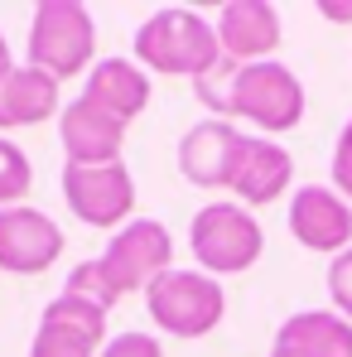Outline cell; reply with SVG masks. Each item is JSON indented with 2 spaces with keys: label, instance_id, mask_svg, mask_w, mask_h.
<instances>
[{
  "label": "cell",
  "instance_id": "1",
  "mask_svg": "<svg viewBox=\"0 0 352 357\" xmlns=\"http://www.w3.org/2000/svg\"><path fill=\"white\" fill-rule=\"evenodd\" d=\"M198 102L222 121H251L266 135H280L304 121V82L285 63H222L213 77L198 82Z\"/></svg>",
  "mask_w": 352,
  "mask_h": 357
},
{
  "label": "cell",
  "instance_id": "2",
  "mask_svg": "<svg viewBox=\"0 0 352 357\" xmlns=\"http://www.w3.org/2000/svg\"><path fill=\"white\" fill-rule=\"evenodd\" d=\"M135 63L160 73V77H213L222 68V44H217V24L203 20L198 10H155L140 29H135Z\"/></svg>",
  "mask_w": 352,
  "mask_h": 357
},
{
  "label": "cell",
  "instance_id": "3",
  "mask_svg": "<svg viewBox=\"0 0 352 357\" xmlns=\"http://www.w3.org/2000/svg\"><path fill=\"white\" fill-rule=\"evenodd\" d=\"M97 49V24L82 0H39L29 20V68L49 73L54 82L82 73Z\"/></svg>",
  "mask_w": 352,
  "mask_h": 357
},
{
  "label": "cell",
  "instance_id": "4",
  "mask_svg": "<svg viewBox=\"0 0 352 357\" xmlns=\"http://www.w3.org/2000/svg\"><path fill=\"white\" fill-rule=\"evenodd\" d=\"M145 309L174 338H208L222 324L227 295H222V285L208 271H178L174 266V271H164L145 290Z\"/></svg>",
  "mask_w": 352,
  "mask_h": 357
},
{
  "label": "cell",
  "instance_id": "5",
  "mask_svg": "<svg viewBox=\"0 0 352 357\" xmlns=\"http://www.w3.org/2000/svg\"><path fill=\"white\" fill-rule=\"evenodd\" d=\"M188 246L208 275H241L261 261L266 237H261V222L251 218V208L208 203V208H198V218L188 227Z\"/></svg>",
  "mask_w": 352,
  "mask_h": 357
},
{
  "label": "cell",
  "instance_id": "6",
  "mask_svg": "<svg viewBox=\"0 0 352 357\" xmlns=\"http://www.w3.org/2000/svg\"><path fill=\"white\" fill-rule=\"evenodd\" d=\"M107 280L116 285V295L125 299L130 290H150L164 271H174V241H169V227L155 222V218H135L125 222L112 246L97 256Z\"/></svg>",
  "mask_w": 352,
  "mask_h": 357
},
{
  "label": "cell",
  "instance_id": "7",
  "mask_svg": "<svg viewBox=\"0 0 352 357\" xmlns=\"http://www.w3.org/2000/svg\"><path fill=\"white\" fill-rule=\"evenodd\" d=\"M59 183L63 203L87 227H116L135 208V178L121 160H112V165H63Z\"/></svg>",
  "mask_w": 352,
  "mask_h": 357
},
{
  "label": "cell",
  "instance_id": "8",
  "mask_svg": "<svg viewBox=\"0 0 352 357\" xmlns=\"http://www.w3.org/2000/svg\"><path fill=\"white\" fill-rule=\"evenodd\" d=\"M102 348H107V309L63 290L44 304L29 357H102Z\"/></svg>",
  "mask_w": 352,
  "mask_h": 357
},
{
  "label": "cell",
  "instance_id": "9",
  "mask_svg": "<svg viewBox=\"0 0 352 357\" xmlns=\"http://www.w3.org/2000/svg\"><path fill=\"white\" fill-rule=\"evenodd\" d=\"M63 256V227L39 208H0V271L44 275Z\"/></svg>",
  "mask_w": 352,
  "mask_h": 357
},
{
  "label": "cell",
  "instance_id": "10",
  "mask_svg": "<svg viewBox=\"0 0 352 357\" xmlns=\"http://www.w3.org/2000/svg\"><path fill=\"white\" fill-rule=\"evenodd\" d=\"M290 237L309 251L343 256L352 246V203L328 183H304L290 198Z\"/></svg>",
  "mask_w": 352,
  "mask_h": 357
},
{
  "label": "cell",
  "instance_id": "11",
  "mask_svg": "<svg viewBox=\"0 0 352 357\" xmlns=\"http://www.w3.org/2000/svg\"><path fill=\"white\" fill-rule=\"evenodd\" d=\"M241 140H246V130L222 116H208L198 126H188L183 140H178V174L188 183H198V188H227Z\"/></svg>",
  "mask_w": 352,
  "mask_h": 357
},
{
  "label": "cell",
  "instance_id": "12",
  "mask_svg": "<svg viewBox=\"0 0 352 357\" xmlns=\"http://www.w3.org/2000/svg\"><path fill=\"white\" fill-rule=\"evenodd\" d=\"M222 63H266L280 49V10L270 0H227L217 15Z\"/></svg>",
  "mask_w": 352,
  "mask_h": 357
},
{
  "label": "cell",
  "instance_id": "13",
  "mask_svg": "<svg viewBox=\"0 0 352 357\" xmlns=\"http://www.w3.org/2000/svg\"><path fill=\"white\" fill-rule=\"evenodd\" d=\"M294 178V160L285 145H275L270 135H246L241 150H236V165H232V188L241 198V208H261V203H275Z\"/></svg>",
  "mask_w": 352,
  "mask_h": 357
},
{
  "label": "cell",
  "instance_id": "14",
  "mask_svg": "<svg viewBox=\"0 0 352 357\" xmlns=\"http://www.w3.org/2000/svg\"><path fill=\"white\" fill-rule=\"evenodd\" d=\"M59 140L68 165H112V160H121V145H125V121H116L87 97H77L72 107L59 112Z\"/></svg>",
  "mask_w": 352,
  "mask_h": 357
},
{
  "label": "cell",
  "instance_id": "15",
  "mask_svg": "<svg viewBox=\"0 0 352 357\" xmlns=\"http://www.w3.org/2000/svg\"><path fill=\"white\" fill-rule=\"evenodd\" d=\"M270 357H352V324L338 309L290 314L270 343Z\"/></svg>",
  "mask_w": 352,
  "mask_h": 357
},
{
  "label": "cell",
  "instance_id": "16",
  "mask_svg": "<svg viewBox=\"0 0 352 357\" xmlns=\"http://www.w3.org/2000/svg\"><path fill=\"white\" fill-rule=\"evenodd\" d=\"M82 97L130 126V121L150 107V73L135 59H102V63H92Z\"/></svg>",
  "mask_w": 352,
  "mask_h": 357
},
{
  "label": "cell",
  "instance_id": "17",
  "mask_svg": "<svg viewBox=\"0 0 352 357\" xmlns=\"http://www.w3.org/2000/svg\"><path fill=\"white\" fill-rule=\"evenodd\" d=\"M49 116H59V82L29 63H15L0 77V130L39 126Z\"/></svg>",
  "mask_w": 352,
  "mask_h": 357
},
{
  "label": "cell",
  "instance_id": "18",
  "mask_svg": "<svg viewBox=\"0 0 352 357\" xmlns=\"http://www.w3.org/2000/svg\"><path fill=\"white\" fill-rule=\"evenodd\" d=\"M29 183H34L29 155L10 135H0V208H20V198L29 193Z\"/></svg>",
  "mask_w": 352,
  "mask_h": 357
},
{
  "label": "cell",
  "instance_id": "19",
  "mask_svg": "<svg viewBox=\"0 0 352 357\" xmlns=\"http://www.w3.org/2000/svg\"><path fill=\"white\" fill-rule=\"evenodd\" d=\"M328 295H333V309L352 324V246L328 261Z\"/></svg>",
  "mask_w": 352,
  "mask_h": 357
},
{
  "label": "cell",
  "instance_id": "20",
  "mask_svg": "<svg viewBox=\"0 0 352 357\" xmlns=\"http://www.w3.org/2000/svg\"><path fill=\"white\" fill-rule=\"evenodd\" d=\"M328 169H333V188L352 203V116H348V126L338 130V145H333V165H328Z\"/></svg>",
  "mask_w": 352,
  "mask_h": 357
},
{
  "label": "cell",
  "instance_id": "21",
  "mask_svg": "<svg viewBox=\"0 0 352 357\" xmlns=\"http://www.w3.org/2000/svg\"><path fill=\"white\" fill-rule=\"evenodd\" d=\"M102 357H164V348L150 333H116V338H107Z\"/></svg>",
  "mask_w": 352,
  "mask_h": 357
},
{
  "label": "cell",
  "instance_id": "22",
  "mask_svg": "<svg viewBox=\"0 0 352 357\" xmlns=\"http://www.w3.org/2000/svg\"><path fill=\"white\" fill-rule=\"evenodd\" d=\"M319 15L333 24H352V0H319Z\"/></svg>",
  "mask_w": 352,
  "mask_h": 357
},
{
  "label": "cell",
  "instance_id": "23",
  "mask_svg": "<svg viewBox=\"0 0 352 357\" xmlns=\"http://www.w3.org/2000/svg\"><path fill=\"white\" fill-rule=\"evenodd\" d=\"M15 68V59H10V44H5V34H0V77Z\"/></svg>",
  "mask_w": 352,
  "mask_h": 357
}]
</instances>
